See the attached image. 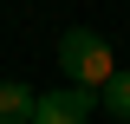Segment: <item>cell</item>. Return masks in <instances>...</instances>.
Returning <instances> with one entry per match:
<instances>
[{"label": "cell", "mask_w": 130, "mask_h": 124, "mask_svg": "<svg viewBox=\"0 0 130 124\" xmlns=\"http://www.w3.org/2000/svg\"><path fill=\"white\" fill-rule=\"evenodd\" d=\"M98 105L130 124V72H111V78H104V85H98Z\"/></svg>", "instance_id": "cell-4"}, {"label": "cell", "mask_w": 130, "mask_h": 124, "mask_svg": "<svg viewBox=\"0 0 130 124\" xmlns=\"http://www.w3.org/2000/svg\"><path fill=\"white\" fill-rule=\"evenodd\" d=\"M32 98L39 92H26L20 78H0V124H32Z\"/></svg>", "instance_id": "cell-3"}, {"label": "cell", "mask_w": 130, "mask_h": 124, "mask_svg": "<svg viewBox=\"0 0 130 124\" xmlns=\"http://www.w3.org/2000/svg\"><path fill=\"white\" fill-rule=\"evenodd\" d=\"M91 105H98V92L59 85V92H39L32 98V124H91Z\"/></svg>", "instance_id": "cell-2"}, {"label": "cell", "mask_w": 130, "mask_h": 124, "mask_svg": "<svg viewBox=\"0 0 130 124\" xmlns=\"http://www.w3.org/2000/svg\"><path fill=\"white\" fill-rule=\"evenodd\" d=\"M59 65H65V85L98 92V85L117 72V52H111L104 33H91V26H65V39H59Z\"/></svg>", "instance_id": "cell-1"}]
</instances>
